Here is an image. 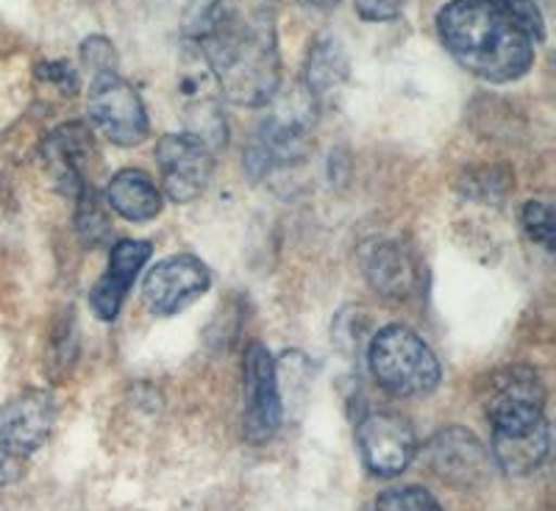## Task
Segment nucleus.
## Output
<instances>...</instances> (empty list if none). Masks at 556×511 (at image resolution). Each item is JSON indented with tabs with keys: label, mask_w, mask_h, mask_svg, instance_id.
I'll return each instance as SVG.
<instances>
[{
	"label": "nucleus",
	"mask_w": 556,
	"mask_h": 511,
	"mask_svg": "<svg viewBox=\"0 0 556 511\" xmlns=\"http://www.w3.org/2000/svg\"><path fill=\"white\" fill-rule=\"evenodd\" d=\"M374 379L392 395L420 398L440 384V361L420 336L406 325H387L370 342Z\"/></svg>",
	"instance_id": "3"
},
{
	"label": "nucleus",
	"mask_w": 556,
	"mask_h": 511,
	"mask_svg": "<svg viewBox=\"0 0 556 511\" xmlns=\"http://www.w3.org/2000/svg\"><path fill=\"white\" fill-rule=\"evenodd\" d=\"M89 120L121 148L139 145L148 137V114L137 89L114 69L98 73L89 87Z\"/></svg>",
	"instance_id": "7"
},
{
	"label": "nucleus",
	"mask_w": 556,
	"mask_h": 511,
	"mask_svg": "<svg viewBox=\"0 0 556 511\" xmlns=\"http://www.w3.org/2000/svg\"><path fill=\"white\" fill-rule=\"evenodd\" d=\"M151 251V242L139 240H121L112 247V259H109L106 276L101 278V284H98L96 290H92V295H89V304H92V309H96V315L101 317V320H114V317H117L128 290H131L134 278L139 276L142 267H146Z\"/></svg>",
	"instance_id": "15"
},
{
	"label": "nucleus",
	"mask_w": 556,
	"mask_h": 511,
	"mask_svg": "<svg viewBox=\"0 0 556 511\" xmlns=\"http://www.w3.org/2000/svg\"><path fill=\"white\" fill-rule=\"evenodd\" d=\"M301 3L309 9H320V12H326V9H334L340 0H301Z\"/></svg>",
	"instance_id": "28"
},
{
	"label": "nucleus",
	"mask_w": 556,
	"mask_h": 511,
	"mask_svg": "<svg viewBox=\"0 0 556 511\" xmlns=\"http://www.w3.org/2000/svg\"><path fill=\"white\" fill-rule=\"evenodd\" d=\"M437 31L462 67L490 84L518 81L534 64L529 34L490 0H451L437 14Z\"/></svg>",
	"instance_id": "2"
},
{
	"label": "nucleus",
	"mask_w": 556,
	"mask_h": 511,
	"mask_svg": "<svg viewBox=\"0 0 556 511\" xmlns=\"http://www.w3.org/2000/svg\"><path fill=\"white\" fill-rule=\"evenodd\" d=\"M276 0H192L187 34L220 84L223 98L265 106L281 84Z\"/></svg>",
	"instance_id": "1"
},
{
	"label": "nucleus",
	"mask_w": 556,
	"mask_h": 511,
	"mask_svg": "<svg viewBox=\"0 0 556 511\" xmlns=\"http://www.w3.org/2000/svg\"><path fill=\"white\" fill-rule=\"evenodd\" d=\"M109 206L131 222H148L162 212L156 183L139 170H121L106 187Z\"/></svg>",
	"instance_id": "18"
},
{
	"label": "nucleus",
	"mask_w": 556,
	"mask_h": 511,
	"mask_svg": "<svg viewBox=\"0 0 556 511\" xmlns=\"http://www.w3.org/2000/svg\"><path fill=\"white\" fill-rule=\"evenodd\" d=\"M356 443L365 468L379 478L401 475L417 453L415 429L401 414L370 411L356 425Z\"/></svg>",
	"instance_id": "8"
},
{
	"label": "nucleus",
	"mask_w": 556,
	"mask_h": 511,
	"mask_svg": "<svg viewBox=\"0 0 556 511\" xmlns=\"http://www.w3.org/2000/svg\"><path fill=\"white\" fill-rule=\"evenodd\" d=\"M37 81L56 87L59 95H76L78 76L67 62H45L37 67Z\"/></svg>",
	"instance_id": "24"
},
{
	"label": "nucleus",
	"mask_w": 556,
	"mask_h": 511,
	"mask_svg": "<svg viewBox=\"0 0 556 511\" xmlns=\"http://www.w3.org/2000/svg\"><path fill=\"white\" fill-rule=\"evenodd\" d=\"M548 448L551 434L545 417L526 429L493 431V459L506 475H529L540 470L548 459Z\"/></svg>",
	"instance_id": "16"
},
{
	"label": "nucleus",
	"mask_w": 556,
	"mask_h": 511,
	"mask_svg": "<svg viewBox=\"0 0 556 511\" xmlns=\"http://www.w3.org/2000/svg\"><path fill=\"white\" fill-rule=\"evenodd\" d=\"M481 406L493 431L526 429L545 417V386L534 367H501L481 386Z\"/></svg>",
	"instance_id": "6"
},
{
	"label": "nucleus",
	"mask_w": 556,
	"mask_h": 511,
	"mask_svg": "<svg viewBox=\"0 0 556 511\" xmlns=\"http://www.w3.org/2000/svg\"><path fill=\"white\" fill-rule=\"evenodd\" d=\"M178 92H181V117L187 137L212 148L226 145V117H223V92L215 73L203 53L192 42H184L178 59Z\"/></svg>",
	"instance_id": "5"
},
{
	"label": "nucleus",
	"mask_w": 556,
	"mask_h": 511,
	"mask_svg": "<svg viewBox=\"0 0 556 511\" xmlns=\"http://www.w3.org/2000/svg\"><path fill=\"white\" fill-rule=\"evenodd\" d=\"M78 201V231H81L84 240L89 245H101V242L109 240V220H106V212H103L101 201L98 195L92 192V187H84L81 195L76 197Z\"/></svg>",
	"instance_id": "20"
},
{
	"label": "nucleus",
	"mask_w": 556,
	"mask_h": 511,
	"mask_svg": "<svg viewBox=\"0 0 556 511\" xmlns=\"http://www.w3.org/2000/svg\"><path fill=\"white\" fill-rule=\"evenodd\" d=\"M490 3L513 20L515 26L523 28L529 39H545V20L538 0H490Z\"/></svg>",
	"instance_id": "22"
},
{
	"label": "nucleus",
	"mask_w": 556,
	"mask_h": 511,
	"mask_svg": "<svg viewBox=\"0 0 556 511\" xmlns=\"http://www.w3.org/2000/svg\"><path fill=\"white\" fill-rule=\"evenodd\" d=\"M156 162L170 201L190 203L201 195L215 173V156L203 142L187 133H167L159 139Z\"/></svg>",
	"instance_id": "11"
},
{
	"label": "nucleus",
	"mask_w": 556,
	"mask_h": 511,
	"mask_svg": "<svg viewBox=\"0 0 556 511\" xmlns=\"http://www.w3.org/2000/svg\"><path fill=\"white\" fill-rule=\"evenodd\" d=\"M212 284V276H208L206 265L198 261L195 256H170V259L159 261L146 278V286H142V297H146V306L159 317L178 315L181 309L201 297L203 292Z\"/></svg>",
	"instance_id": "12"
},
{
	"label": "nucleus",
	"mask_w": 556,
	"mask_h": 511,
	"mask_svg": "<svg viewBox=\"0 0 556 511\" xmlns=\"http://www.w3.org/2000/svg\"><path fill=\"white\" fill-rule=\"evenodd\" d=\"M281 425V389L278 373L267 347L253 342L245 350V411L242 434L248 443L262 445L273 439Z\"/></svg>",
	"instance_id": "9"
},
{
	"label": "nucleus",
	"mask_w": 556,
	"mask_h": 511,
	"mask_svg": "<svg viewBox=\"0 0 556 511\" xmlns=\"http://www.w3.org/2000/svg\"><path fill=\"white\" fill-rule=\"evenodd\" d=\"M81 59L89 69L98 73H106V69L114 67V48L106 37H89L87 42L81 44Z\"/></svg>",
	"instance_id": "25"
},
{
	"label": "nucleus",
	"mask_w": 556,
	"mask_h": 511,
	"mask_svg": "<svg viewBox=\"0 0 556 511\" xmlns=\"http://www.w3.org/2000/svg\"><path fill=\"white\" fill-rule=\"evenodd\" d=\"M276 101V98H270ZM315 126V98L306 89H292L290 95L276 101L267 120L245 151V167L253 178H262L273 167L301 162L306 153V139Z\"/></svg>",
	"instance_id": "4"
},
{
	"label": "nucleus",
	"mask_w": 556,
	"mask_h": 511,
	"mask_svg": "<svg viewBox=\"0 0 556 511\" xmlns=\"http://www.w3.org/2000/svg\"><path fill=\"white\" fill-rule=\"evenodd\" d=\"M374 511H443V506L424 486H401L379 495Z\"/></svg>",
	"instance_id": "21"
},
{
	"label": "nucleus",
	"mask_w": 556,
	"mask_h": 511,
	"mask_svg": "<svg viewBox=\"0 0 556 511\" xmlns=\"http://www.w3.org/2000/svg\"><path fill=\"white\" fill-rule=\"evenodd\" d=\"M92 153V131L84 123L73 120L59 126L42 139V162L45 170L56 183V190L64 195L78 197L87 187L84 165Z\"/></svg>",
	"instance_id": "14"
},
{
	"label": "nucleus",
	"mask_w": 556,
	"mask_h": 511,
	"mask_svg": "<svg viewBox=\"0 0 556 511\" xmlns=\"http://www.w3.org/2000/svg\"><path fill=\"white\" fill-rule=\"evenodd\" d=\"M426 461L445 484L459 489L484 486L493 475V456L465 429H443L426 445Z\"/></svg>",
	"instance_id": "10"
},
{
	"label": "nucleus",
	"mask_w": 556,
	"mask_h": 511,
	"mask_svg": "<svg viewBox=\"0 0 556 511\" xmlns=\"http://www.w3.org/2000/svg\"><path fill=\"white\" fill-rule=\"evenodd\" d=\"M523 226L531 237L538 242H543L545 247H554V212H551L545 203L531 201L523 206Z\"/></svg>",
	"instance_id": "23"
},
{
	"label": "nucleus",
	"mask_w": 556,
	"mask_h": 511,
	"mask_svg": "<svg viewBox=\"0 0 556 511\" xmlns=\"http://www.w3.org/2000/svg\"><path fill=\"white\" fill-rule=\"evenodd\" d=\"M367 278L379 295L404 301L420 284V267L404 245L387 242V245L376 247L370 261H367Z\"/></svg>",
	"instance_id": "17"
},
{
	"label": "nucleus",
	"mask_w": 556,
	"mask_h": 511,
	"mask_svg": "<svg viewBox=\"0 0 556 511\" xmlns=\"http://www.w3.org/2000/svg\"><path fill=\"white\" fill-rule=\"evenodd\" d=\"M56 404L48 392L28 389L0 409V450L26 459L51 436Z\"/></svg>",
	"instance_id": "13"
},
{
	"label": "nucleus",
	"mask_w": 556,
	"mask_h": 511,
	"mask_svg": "<svg viewBox=\"0 0 556 511\" xmlns=\"http://www.w3.org/2000/svg\"><path fill=\"white\" fill-rule=\"evenodd\" d=\"M404 0H356V14L367 23H387L401 14Z\"/></svg>",
	"instance_id": "26"
},
{
	"label": "nucleus",
	"mask_w": 556,
	"mask_h": 511,
	"mask_svg": "<svg viewBox=\"0 0 556 511\" xmlns=\"http://www.w3.org/2000/svg\"><path fill=\"white\" fill-rule=\"evenodd\" d=\"M348 76V56L342 44L331 37L317 39L306 64V92L312 98L329 95Z\"/></svg>",
	"instance_id": "19"
},
{
	"label": "nucleus",
	"mask_w": 556,
	"mask_h": 511,
	"mask_svg": "<svg viewBox=\"0 0 556 511\" xmlns=\"http://www.w3.org/2000/svg\"><path fill=\"white\" fill-rule=\"evenodd\" d=\"M20 473H23V459L0 450V484H12L20 478Z\"/></svg>",
	"instance_id": "27"
}]
</instances>
